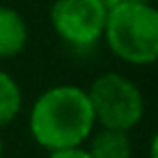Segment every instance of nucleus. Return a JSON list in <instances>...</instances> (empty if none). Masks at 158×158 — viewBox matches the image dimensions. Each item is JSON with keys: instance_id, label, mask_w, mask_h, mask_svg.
Returning <instances> with one entry per match:
<instances>
[{"instance_id": "obj_1", "label": "nucleus", "mask_w": 158, "mask_h": 158, "mask_svg": "<svg viewBox=\"0 0 158 158\" xmlns=\"http://www.w3.org/2000/svg\"><path fill=\"white\" fill-rule=\"evenodd\" d=\"M95 128V117L85 89L56 85L46 89L31 108L28 130L37 145L48 152L82 145Z\"/></svg>"}, {"instance_id": "obj_2", "label": "nucleus", "mask_w": 158, "mask_h": 158, "mask_svg": "<svg viewBox=\"0 0 158 158\" xmlns=\"http://www.w3.org/2000/svg\"><path fill=\"white\" fill-rule=\"evenodd\" d=\"M110 52L130 65L158 59V11L154 5L115 2L108 7L104 37Z\"/></svg>"}, {"instance_id": "obj_3", "label": "nucleus", "mask_w": 158, "mask_h": 158, "mask_svg": "<svg viewBox=\"0 0 158 158\" xmlns=\"http://www.w3.org/2000/svg\"><path fill=\"white\" fill-rule=\"evenodd\" d=\"M91 110L95 123L106 130L130 132L145 115V100L141 89L117 72H106L98 76L89 91Z\"/></svg>"}, {"instance_id": "obj_4", "label": "nucleus", "mask_w": 158, "mask_h": 158, "mask_svg": "<svg viewBox=\"0 0 158 158\" xmlns=\"http://www.w3.org/2000/svg\"><path fill=\"white\" fill-rule=\"evenodd\" d=\"M106 13V0H56L50 9V24L63 44L89 50L104 37Z\"/></svg>"}, {"instance_id": "obj_5", "label": "nucleus", "mask_w": 158, "mask_h": 158, "mask_svg": "<svg viewBox=\"0 0 158 158\" xmlns=\"http://www.w3.org/2000/svg\"><path fill=\"white\" fill-rule=\"evenodd\" d=\"M28 41L26 20L13 7L0 5V59L18 56Z\"/></svg>"}, {"instance_id": "obj_6", "label": "nucleus", "mask_w": 158, "mask_h": 158, "mask_svg": "<svg viewBox=\"0 0 158 158\" xmlns=\"http://www.w3.org/2000/svg\"><path fill=\"white\" fill-rule=\"evenodd\" d=\"M87 152L91 158H132V143L128 132L102 128L91 136Z\"/></svg>"}, {"instance_id": "obj_7", "label": "nucleus", "mask_w": 158, "mask_h": 158, "mask_svg": "<svg viewBox=\"0 0 158 158\" xmlns=\"http://www.w3.org/2000/svg\"><path fill=\"white\" fill-rule=\"evenodd\" d=\"M22 108V89L18 80L0 67V128L11 123Z\"/></svg>"}, {"instance_id": "obj_8", "label": "nucleus", "mask_w": 158, "mask_h": 158, "mask_svg": "<svg viewBox=\"0 0 158 158\" xmlns=\"http://www.w3.org/2000/svg\"><path fill=\"white\" fill-rule=\"evenodd\" d=\"M48 158H91L87 147L78 145V147H67V149H56V152H50Z\"/></svg>"}, {"instance_id": "obj_9", "label": "nucleus", "mask_w": 158, "mask_h": 158, "mask_svg": "<svg viewBox=\"0 0 158 158\" xmlns=\"http://www.w3.org/2000/svg\"><path fill=\"white\" fill-rule=\"evenodd\" d=\"M115 2H130V5H154V0H106V5H115Z\"/></svg>"}, {"instance_id": "obj_10", "label": "nucleus", "mask_w": 158, "mask_h": 158, "mask_svg": "<svg viewBox=\"0 0 158 158\" xmlns=\"http://www.w3.org/2000/svg\"><path fill=\"white\" fill-rule=\"evenodd\" d=\"M2 154H5V143H2V136H0V158H2Z\"/></svg>"}]
</instances>
